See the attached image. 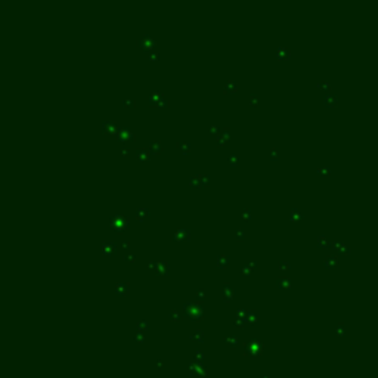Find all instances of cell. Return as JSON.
<instances>
[{"label":"cell","instance_id":"obj_39","mask_svg":"<svg viewBox=\"0 0 378 378\" xmlns=\"http://www.w3.org/2000/svg\"><path fill=\"white\" fill-rule=\"evenodd\" d=\"M270 158H272V160H276L278 158V149L276 148L270 149Z\"/></svg>","mask_w":378,"mask_h":378},{"label":"cell","instance_id":"obj_44","mask_svg":"<svg viewBox=\"0 0 378 378\" xmlns=\"http://www.w3.org/2000/svg\"><path fill=\"white\" fill-rule=\"evenodd\" d=\"M128 245H130V242H128L127 239L121 241V247H123V248H128Z\"/></svg>","mask_w":378,"mask_h":378},{"label":"cell","instance_id":"obj_34","mask_svg":"<svg viewBox=\"0 0 378 378\" xmlns=\"http://www.w3.org/2000/svg\"><path fill=\"white\" fill-rule=\"evenodd\" d=\"M223 291H225V296H232V287L229 282L223 284Z\"/></svg>","mask_w":378,"mask_h":378},{"label":"cell","instance_id":"obj_6","mask_svg":"<svg viewBox=\"0 0 378 378\" xmlns=\"http://www.w3.org/2000/svg\"><path fill=\"white\" fill-rule=\"evenodd\" d=\"M230 263V257L228 256V254H219L217 256V260H216V266L219 267V269H225V267H228Z\"/></svg>","mask_w":378,"mask_h":378},{"label":"cell","instance_id":"obj_9","mask_svg":"<svg viewBox=\"0 0 378 378\" xmlns=\"http://www.w3.org/2000/svg\"><path fill=\"white\" fill-rule=\"evenodd\" d=\"M162 151V145L160 141H152L149 142V146H148V152L149 154H160Z\"/></svg>","mask_w":378,"mask_h":378},{"label":"cell","instance_id":"obj_2","mask_svg":"<svg viewBox=\"0 0 378 378\" xmlns=\"http://www.w3.org/2000/svg\"><path fill=\"white\" fill-rule=\"evenodd\" d=\"M114 135L120 142H133L136 139V135L127 127H117Z\"/></svg>","mask_w":378,"mask_h":378},{"label":"cell","instance_id":"obj_15","mask_svg":"<svg viewBox=\"0 0 378 378\" xmlns=\"http://www.w3.org/2000/svg\"><path fill=\"white\" fill-rule=\"evenodd\" d=\"M291 278H288V276H279L278 278V281H276V284H278V287L279 288H288V287H291Z\"/></svg>","mask_w":378,"mask_h":378},{"label":"cell","instance_id":"obj_22","mask_svg":"<svg viewBox=\"0 0 378 378\" xmlns=\"http://www.w3.org/2000/svg\"><path fill=\"white\" fill-rule=\"evenodd\" d=\"M222 141H225V142H228L229 141V137H230V128L229 127H223L222 128V132H220V136H219Z\"/></svg>","mask_w":378,"mask_h":378},{"label":"cell","instance_id":"obj_28","mask_svg":"<svg viewBox=\"0 0 378 378\" xmlns=\"http://www.w3.org/2000/svg\"><path fill=\"white\" fill-rule=\"evenodd\" d=\"M317 89H321V90H330L331 84L326 80H321L319 83H317Z\"/></svg>","mask_w":378,"mask_h":378},{"label":"cell","instance_id":"obj_11","mask_svg":"<svg viewBox=\"0 0 378 378\" xmlns=\"http://www.w3.org/2000/svg\"><path fill=\"white\" fill-rule=\"evenodd\" d=\"M135 216H136L137 220H145V219L149 216V208L148 207H139V208L136 210Z\"/></svg>","mask_w":378,"mask_h":378},{"label":"cell","instance_id":"obj_35","mask_svg":"<svg viewBox=\"0 0 378 378\" xmlns=\"http://www.w3.org/2000/svg\"><path fill=\"white\" fill-rule=\"evenodd\" d=\"M251 272H253V269L250 267V264H248V263L244 264V266H242V273H244V275H251Z\"/></svg>","mask_w":378,"mask_h":378},{"label":"cell","instance_id":"obj_7","mask_svg":"<svg viewBox=\"0 0 378 378\" xmlns=\"http://www.w3.org/2000/svg\"><path fill=\"white\" fill-rule=\"evenodd\" d=\"M115 248H117V244L115 242H111V241H103V242H102V253L107 254V256L114 254Z\"/></svg>","mask_w":378,"mask_h":378},{"label":"cell","instance_id":"obj_21","mask_svg":"<svg viewBox=\"0 0 378 378\" xmlns=\"http://www.w3.org/2000/svg\"><path fill=\"white\" fill-rule=\"evenodd\" d=\"M162 96L161 92H154V93H151V96H149V105H157V102H158V99Z\"/></svg>","mask_w":378,"mask_h":378},{"label":"cell","instance_id":"obj_37","mask_svg":"<svg viewBox=\"0 0 378 378\" xmlns=\"http://www.w3.org/2000/svg\"><path fill=\"white\" fill-rule=\"evenodd\" d=\"M248 102H250V103H257V102H258V98H257V94H256V93H251V94H250V98H248Z\"/></svg>","mask_w":378,"mask_h":378},{"label":"cell","instance_id":"obj_17","mask_svg":"<svg viewBox=\"0 0 378 378\" xmlns=\"http://www.w3.org/2000/svg\"><path fill=\"white\" fill-rule=\"evenodd\" d=\"M177 148L180 151V154L188 155L189 152H191V143L189 142H180V143H177Z\"/></svg>","mask_w":378,"mask_h":378},{"label":"cell","instance_id":"obj_24","mask_svg":"<svg viewBox=\"0 0 378 378\" xmlns=\"http://www.w3.org/2000/svg\"><path fill=\"white\" fill-rule=\"evenodd\" d=\"M239 217H241L242 220H245V222H247V220H250V219H251V210L250 208H244L242 211L239 213Z\"/></svg>","mask_w":378,"mask_h":378},{"label":"cell","instance_id":"obj_42","mask_svg":"<svg viewBox=\"0 0 378 378\" xmlns=\"http://www.w3.org/2000/svg\"><path fill=\"white\" fill-rule=\"evenodd\" d=\"M340 251H341V253H344V254H351V250L349 248V247H347V245H346V244L343 245V248H341Z\"/></svg>","mask_w":378,"mask_h":378},{"label":"cell","instance_id":"obj_13","mask_svg":"<svg viewBox=\"0 0 378 378\" xmlns=\"http://www.w3.org/2000/svg\"><path fill=\"white\" fill-rule=\"evenodd\" d=\"M136 155H137V158H139L141 161H148L151 154L148 152V149L146 148H136Z\"/></svg>","mask_w":378,"mask_h":378},{"label":"cell","instance_id":"obj_18","mask_svg":"<svg viewBox=\"0 0 378 378\" xmlns=\"http://www.w3.org/2000/svg\"><path fill=\"white\" fill-rule=\"evenodd\" d=\"M223 90H225L226 93H232V92H235V90H236V81L228 80L226 83H225V87H223Z\"/></svg>","mask_w":378,"mask_h":378},{"label":"cell","instance_id":"obj_41","mask_svg":"<svg viewBox=\"0 0 378 378\" xmlns=\"http://www.w3.org/2000/svg\"><path fill=\"white\" fill-rule=\"evenodd\" d=\"M317 173H330V167H317Z\"/></svg>","mask_w":378,"mask_h":378},{"label":"cell","instance_id":"obj_19","mask_svg":"<svg viewBox=\"0 0 378 378\" xmlns=\"http://www.w3.org/2000/svg\"><path fill=\"white\" fill-rule=\"evenodd\" d=\"M317 245L321 247V248H328L330 247V241H328V238L325 235H319L317 236Z\"/></svg>","mask_w":378,"mask_h":378},{"label":"cell","instance_id":"obj_3","mask_svg":"<svg viewBox=\"0 0 378 378\" xmlns=\"http://www.w3.org/2000/svg\"><path fill=\"white\" fill-rule=\"evenodd\" d=\"M139 46L142 47V49H145V50H154V47H155V40H154V37H151L149 34H143L141 39H139Z\"/></svg>","mask_w":378,"mask_h":378},{"label":"cell","instance_id":"obj_25","mask_svg":"<svg viewBox=\"0 0 378 378\" xmlns=\"http://www.w3.org/2000/svg\"><path fill=\"white\" fill-rule=\"evenodd\" d=\"M121 105L123 107H135L136 102H135V99H132V98H123Z\"/></svg>","mask_w":378,"mask_h":378},{"label":"cell","instance_id":"obj_33","mask_svg":"<svg viewBox=\"0 0 378 378\" xmlns=\"http://www.w3.org/2000/svg\"><path fill=\"white\" fill-rule=\"evenodd\" d=\"M167 105H169V101H167V99H166V96L162 94L161 98L158 99V102H157L155 107H161V108H164V107H167Z\"/></svg>","mask_w":378,"mask_h":378},{"label":"cell","instance_id":"obj_23","mask_svg":"<svg viewBox=\"0 0 378 378\" xmlns=\"http://www.w3.org/2000/svg\"><path fill=\"white\" fill-rule=\"evenodd\" d=\"M115 291L118 292V294H126L127 292V285L126 284H123V282H117V285H115Z\"/></svg>","mask_w":378,"mask_h":378},{"label":"cell","instance_id":"obj_8","mask_svg":"<svg viewBox=\"0 0 378 378\" xmlns=\"http://www.w3.org/2000/svg\"><path fill=\"white\" fill-rule=\"evenodd\" d=\"M102 130H103V133H108V135H114L115 130H117V124H115L114 121L105 120V121H102Z\"/></svg>","mask_w":378,"mask_h":378},{"label":"cell","instance_id":"obj_12","mask_svg":"<svg viewBox=\"0 0 378 378\" xmlns=\"http://www.w3.org/2000/svg\"><path fill=\"white\" fill-rule=\"evenodd\" d=\"M290 56H291V52L287 49V47H282V46L278 47V50H276L278 59H290Z\"/></svg>","mask_w":378,"mask_h":378},{"label":"cell","instance_id":"obj_45","mask_svg":"<svg viewBox=\"0 0 378 378\" xmlns=\"http://www.w3.org/2000/svg\"><path fill=\"white\" fill-rule=\"evenodd\" d=\"M198 297H200V298H203V297H204V291H200V290H198Z\"/></svg>","mask_w":378,"mask_h":378},{"label":"cell","instance_id":"obj_20","mask_svg":"<svg viewBox=\"0 0 378 378\" xmlns=\"http://www.w3.org/2000/svg\"><path fill=\"white\" fill-rule=\"evenodd\" d=\"M189 185L194 186V188H200L201 182H200V176L198 174H191L189 176Z\"/></svg>","mask_w":378,"mask_h":378},{"label":"cell","instance_id":"obj_31","mask_svg":"<svg viewBox=\"0 0 378 378\" xmlns=\"http://www.w3.org/2000/svg\"><path fill=\"white\" fill-rule=\"evenodd\" d=\"M123 260H124V262H132V263H133V262H136V256L133 254V253H126V254L123 256Z\"/></svg>","mask_w":378,"mask_h":378},{"label":"cell","instance_id":"obj_10","mask_svg":"<svg viewBox=\"0 0 378 378\" xmlns=\"http://www.w3.org/2000/svg\"><path fill=\"white\" fill-rule=\"evenodd\" d=\"M338 103V98L335 96V94H332V93H330V94H325V98H324V105L325 107H335Z\"/></svg>","mask_w":378,"mask_h":378},{"label":"cell","instance_id":"obj_29","mask_svg":"<svg viewBox=\"0 0 378 378\" xmlns=\"http://www.w3.org/2000/svg\"><path fill=\"white\" fill-rule=\"evenodd\" d=\"M278 267H279V270H288L291 267V263L288 260H281L279 264H278Z\"/></svg>","mask_w":378,"mask_h":378},{"label":"cell","instance_id":"obj_1","mask_svg":"<svg viewBox=\"0 0 378 378\" xmlns=\"http://www.w3.org/2000/svg\"><path fill=\"white\" fill-rule=\"evenodd\" d=\"M109 223H111V228H112L114 230L121 232V230L127 229L128 217L123 216V214H114V216H111V219H109Z\"/></svg>","mask_w":378,"mask_h":378},{"label":"cell","instance_id":"obj_38","mask_svg":"<svg viewBox=\"0 0 378 378\" xmlns=\"http://www.w3.org/2000/svg\"><path fill=\"white\" fill-rule=\"evenodd\" d=\"M149 59H151V61H157V59H158V52L151 50V52H149Z\"/></svg>","mask_w":378,"mask_h":378},{"label":"cell","instance_id":"obj_27","mask_svg":"<svg viewBox=\"0 0 378 378\" xmlns=\"http://www.w3.org/2000/svg\"><path fill=\"white\" fill-rule=\"evenodd\" d=\"M228 164H229L230 167H235L236 164H238V157H236V154H230L228 157Z\"/></svg>","mask_w":378,"mask_h":378},{"label":"cell","instance_id":"obj_40","mask_svg":"<svg viewBox=\"0 0 378 378\" xmlns=\"http://www.w3.org/2000/svg\"><path fill=\"white\" fill-rule=\"evenodd\" d=\"M128 152H130V149H128L127 146H121V148H120V154H121L123 157H126Z\"/></svg>","mask_w":378,"mask_h":378},{"label":"cell","instance_id":"obj_43","mask_svg":"<svg viewBox=\"0 0 378 378\" xmlns=\"http://www.w3.org/2000/svg\"><path fill=\"white\" fill-rule=\"evenodd\" d=\"M146 266H148V269H154L155 267V262L154 260H149L148 263H146Z\"/></svg>","mask_w":378,"mask_h":378},{"label":"cell","instance_id":"obj_36","mask_svg":"<svg viewBox=\"0 0 378 378\" xmlns=\"http://www.w3.org/2000/svg\"><path fill=\"white\" fill-rule=\"evenodd\" d=\"M244 236H245V230H244V229H236V238H238L239 241H242Z\"/></svg>","mask_w":378,"mask_h":378},{"label":"cell","instance_id":"obj_30","mask_svg":"<svg viewBox=\"0 0 378 378\" xmlns=\"http://www.w3.org/2000/svg\"><path fill=\"white\" fill-rule=\"evenodd\" d=\"M222 128L223 127H220L219 124H211V126H210V133H211V135H219Z\"/></svg>","mask_w":378,"mask_h":378},{"label":"cell","instance_id":"obj_4","mask_svg":"<svg viewBox=\"0 0 378 378\" xmlns=\"http://www.w3.org/2000/svg\"><path fill=\"white\" fill-rule=\"evenodd\" d=\"M189 238H191V230L189 229H185V228H180V229H177L176 232H173V235H171V241H177V242H182V241H189Z\"/></svg>","mask_w":378,"mask_h":378},{"label":"cell","instance_id":"obj_26","mask_svg":"<svg viewBox=\"0 0 378 378\" xmlns=\"http://www.w3.org/2000/svg\"><path fill=\"white\" fill-rule=\"evenodd\" d=\"M343 245H344V242H341V241H338V239H335V241H331L330 242V247L331 248H334V250H341L343 248Z\"/></svg>","mask_w":378,"mask_h":378},{"label":"cell","instance_id":"obj_14","mask_svg":"<svg viewBox=\"0 0 378 378\" xmlns=\"http://www.w3.org/2000/svg\"><path fill=\"white\" fill-rule=\"evenodd\" d=\"M324 264H325V267H326V269H334V267H337L338 258L335 256L326 257V258H325V262H324Z\"/></svg>","mask_w":378,"mask_h":378},{"label":"cell","instance_id":"obj_5","mask_svg":"<svg viewBox=\"0 0 378 378\" xmlns=\"http://www.w3.org/2000/svg\"><path fill=\"white\" fill-rule=\"evenodd\" d=\"M158 275H169V270H170V264L169 262L166 260H160V262H155V267H154Z\"/></svg>","mask_w":378,"mask_h":378},{"label":"cell","instance_id":"obj_32","mask_svg":"<svg viewBox=\"0 0 378 378\" xmlns=\"http://www.w3.org/2000/svg\"><path fill=\"white\" fill-rule=\"evenodd\" d=\"M200 176V182H201V186H205L210 183V176L208 174H198Z\"/></svg>","mask_w":378,"mask_h":378},{"label":"cell","instance_id":"obj_16","mask_svg":"<svg viewBox=\"0 0 378 378\" xmlns=\"http://www.w3.org/2000/svg\"><path fill=\"white\" fill-rule=\"evenodd\" d=\"M303 219V213L300 211L298 208H291L290 211V220L291 222H298Z\"/></svg>","mask_w":378,"mask_h":378}]
</instances>
